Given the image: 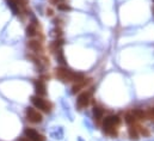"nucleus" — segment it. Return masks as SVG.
Masks as SVG:
<instances>
[{"mask_svg": "<svg viewBox=\"0 0 154 141\" xmlns=\"http://www.w3.org/2000/svg\"><path fill=\"white\" fill-rule=\"evenodd\" d=\"M147 117H148V120H154V106L149 108L147 110Z\"/></svg>", "mask_w": 154, "mask_h": 141, "instance_id": "412c9836", "label": "nucleus"}, {"mask_svg": "<svg viewBox=\"0 0 154 141\" xmlns=\"http://www.w3.org/2000/svg\"><path fill=\"white\" fill-rule=\"evenodd\" d=\"M78 141H84V140H82L81 138H78Z\"/></svg>", "mask_w": 154, "mask_h": 141, "instance_id": "a878e982", "label": "nucleus"}, {"mask_svg": "<svg viewBox=\"0 0 154 141\" xmlns=\"http://www.w3.org/2000/svg\"><path fill=\"white\" fill-rule=\"evenodd\" d=\"M19 141H31L30 139H28V138H23V139H21Z\"/></svg>", "mask_w": 154, "mask_h": 141, "instance_id": "393cba45", "label": "nucleus"}, {"mask_svg": "<svg viewBox=\"0 0 154 141\" xmlns=\"http://www.w3.org/2000/svg\"><path fill=\"white\" fill-rule=\"evenodd\" d=\"M136 117L135 115L133 114V111H128L126 115H124V122H126L128 126H133V124H135L136 123Z\"/></svg>", "mask_w": 154, "mask_h": 141, "instance_id": "2eb2a0df", "label": "nucleus"}, {"mask_svg": "<svg viewBox=\"0 0 154 141\" xmlns=\"http://www.w3.org/2000/svg\"><path fill=\"white\" fill-rule=\"evenodd\" d=\"M57 10H59V11L67 12V11H71V10H72V7H71L69 5H67V4L62 3V4H59V5H57Z\"/></svg>", "mask_w": 154, "mask_h": 141, "instance_id": "aec40b11", "label": "nucleus"}, {"mask_svg": "<svg viewBox=\"0 0 154 141\" xmlns=\"http://www.w3.org/2000/svg\"><path fill=\"white\" fill-rule=\"evenodd\" d=\"M50 136L55 140H62L63 139V129L61 127H56L54 130L50 132Z\"/></svg>", "mask_w": 154, "mask_h": 141, "instance_id": "ddd939ff", "label": "nucleus"}, {"mask_svg": "<svg viewBox=\"0 0 154 141\" xmlns=\"http://www.w3.org/2000/svg\"><path fill=\"white\" fill-rule=\"evenodd\" d=\"M153 1H154V0H153Z\"/></svg>", "mask_w": 154, "mask_h": 141, "instance_id": "c85d7f7f", "label": "nucleus"}, {"mask_svg": "<svg viewBox=\"0 0 154 141\" xmlns=\"http://www.w3.org/2000/svg\"><path fill=\"white\" fill-rule=\"evenodd\" d=\"M92 113H93L94 122L97 124H102V121L104 118V110L98 105H94L93 109H92Z\"/></svg>", "mask_w": 154, "mask_h": 141, "instance_id": "6e6552de", "label": "nucleus"}, {"mask_svg": "<svg viewBox=\"0 0 154 141\" xmlns=\"http://www.w3.org/2000/svg\"><path fill=\"white\" fill-rule=\"evenodd\" d=\"M34 86H35V91H36V95L37 96H45L47 95V87H45V84L43 80H36V82L34 83Z\"/></svg>", "mask_w": 154, "mask_h": 141, "instance_id": "1a4fd4ad", "label": "nucleus"}, {"mask_svg": "<svg viewBox=\"0 0 154 141\" xmlns=\"http://www.w3.org/2000/svg\"><path fill=\"white\" fill-rule=\"evenodd\" d=\"M25 114H26V118L30 121L31 123H41L42 120H43V116L41 113H38L37 110H35L34 108H26L25 110Z\"/></svg>", "mask_w": 154, "mask_h": 141, "instance_id": "39448f33", "label": "nucleus"}, {"mask_svg": "<svg viewBox=\"0 0 154 141\" xmlns=\"http://www.w3.org/2000/svg\"><path fill=\"white\" fill-rule=\"evenodd\" d=\"M153 12H154V7H153Z\"/></svg>", "mask_w": 154, "mask_h": 141, "instance_id": "bb28decb", "label": "nucleus"}, {"mask_svg": "<svg viewBox=\"0 0 154 141\" xmlns=\"http://www.w3.org/2000/svg\"><path fill=\"white\" fill-rule=\"evenodd\" d=\"M153 127H154V123H153Z\"/></svg>", "mask_w": 154, "mask_h": 141, "instance_id": "cd10ccee", "label": "nucleus"}, {"mask_svg": "<svg viewBox=\"0 0 154 141\" xmlns=\"http://www.w3.org/2000/svg\"><path fill=\"white\" fill-rule=\"evenodd\" d=\"M36 34H37V29H36V25L35 24H29L28 25V28H26V36H29V37H34V36H36Z\"/></svg>", "mask_w": 154, "mask_h": 141, "instance_id": "a211bd4d", "label": "nucleus"}, {"mask_svg": "<svg viewBox=\"0 0 154 141\" xmlns=\"http://www.w3.org/2000/svg\"><path fill=\"white\" fill-rule=\"evenodd\" d=\"M136 128H138L139 134L142 135L143 138H149V136H151V132H149V130H148L146 127H143V126H141V124H138Z\"/></svg>", "mask_w": 154, "mask_h": 141, "instance_id": "f3484780", "label": "nucleus"}, {"mask_svg": "<svg viewBox=\"0 0 154 141\" xmlns=\"http://www.w3.org/2000/svg\"><path fill=\"white\" fill-rule=\"evenodd\" d=\"M93 91H94V86L90 87L89 90H86V91H82V92L78 96V98H76V105H78L79 110L86 108V106L90 104Z\"/></svg>", "mask_w": 154, "mask_h": 141, "instance_id": "7ed1b4c3", "label": "nucleus"}, {"mask_svg": "<svg viewBox=\"0 0 154 141\" xmlns=\"http://www.w3.org/2000/svg\"><path fill=\"white\" fill-rule=\"evenodd\" d=\"M56 60H57V62H59L60 65H62V66L67 65V61H66V59H65V54H63L62 48L56 52Z\"/></svg>", "mask_w": 154, "mask_h": 141, "instance_id": "dca6fc26", "label": "nucleus"}, {"mask_svg": "<svg viewBox=\"0 0 154 141\" xmlns=\"http://www.w3.org/2000/svg\"><path fill=\"white\" fill-rule=\"evenodd\" d=\"M55 75L56 78H59L61 82L67 83V82H73V83H80L85 79L84 73L80 72H73L67 67H57L55 68Z\"/></svg>", "mask_w": 154, "mask_h": 141, "instance_id": "f257e3e1", "label": "nucleus"}, {"mask_svg": "<svg viewBox=\"0 0 154 141\" xmlns=\"http://www.w3.org/2000/svg\"><path fill=\"white\" fill-rule=\"evenodd\" d=\"M128 134H129V138H130L131 140H135V141L139 140L140 134H139V132H138V128H136L135 124L129 126V128H128Z\"/></svg>", "mask_w": 154, "mask_h": 141, "instance_id": "4468645a", "label": "nucleus"}, {"mask_svg": "<svg viewBox=\"0 0 154 141\" xmlns=\"http://www.w3.org/2000/svg\"><path fill=\"white\" fill-rule=\"evenodd\" d=\"M24 135L28 139H30L31 141H45V138L41 134H38L32 128H25L24 129Z\"/></svg>", "mask_w": 154, "mask_h": 141, "instance_id": "423d86ee", "label": "nucleus"}, {"mask_svg": "<svg viewBox=\"0 0 154 141\" xmlns=\"http://www.w3.org/2000/svg\"><path fill=\"white\" fill-rule=\"evenodd\" d=\"M133 114L135 115V117H136L138 121H147L148 120L147 111H145L143 109H134L133 110Z\"/></svg>", "mask_w": 154, "mask_h": 141, "instance_id": "9b49d317", "label": "nucleus"}, {"mask_svg": "<svg viewBox=\"0 0 154 141\" xmlns=\"http://www.w3.org/2000/svg\"><path fill=\"white\" fill-rule=\"evenodd\" d=\"M31 102L32 104L37 108V109H41L42 111L44 113H50V110H52V104L50 103H48L45 99H43L41 96H32L31 97Z\"/></svg>", "mask_w": 154, "mask_h": 141, "instance_id": "20e7f679", "label": "nucleus"}, {"mask_svg": "<svg viewBox=\"0 0 154 141\" xmlns=\"http://www.w3.org/2000/svg\"><path fill=\"white\" fill-rule=\"evenodd\" d=\"M121 124V118L118 115H109L104 117L102 121V128L105 134L110 135L111 138H117V126Z\"/></svg>", "mask_w": 154, "mask_h": 141, "instance_id": "f03ea898", "label": "nucleus"}, {"mask_svg": "<svg viewBox=\"0 0 154 141\" xmlns=\"http://www.w3.org/2000/svg\"><path fill=\"white\" fill-rule=\"evenodd\" d=\"M49 1H50L52 4H54V5H59V4L65 3V0H49Z\"/></svg>", "mask_w": 154, "mask_h": 141, "instance_id": "5701e85b", "label": "nucleus"}, {"mask_svg": "<svg viewBox=\"0 0 154 141\" xmlns=\"http://www.w3.org/2000/svg\"><path fill=\"white\" fill-rule=\"evenodd\" d=\"M91 83H92V79H90V78H85V79L82 80V82H80V83H75V84L73 85V87H72V93L75 95V93L80 92L81 90L86 88Z\"/></svg>", "mask_w": 154, "mask_h": 141, "instance_id": "0eeeda50", "label": "nucleus"}, {"mask_svg": "<svg viewBox=\"0 0 154 141\" xmlns=\"http://www.w3.org/2000/svg\"><path fill=\"white\" fill-rule=\"evenodd\" d=\"M28 47L30 48L31 50H34V52H42V43L40 41H36V39H32V41H29L28 43Z\"/></svg>", "mask_w": 154, "mask_h": 141, "instance_id": "f8f14e48", "label": "nucleus"}, {"mask_svg": "<svg viewBox=\"0 0 154 141\" xmlns=\"http://www.w3.org/2000/svg\"><path fill=\"white\" fill-rule=\"evenodd\" d=\"M53 23H54V24L57 26V25H61V24H62V21H61L60 18H55L54 21H53Z\"/></svg>", "mask_w": 154, "mask_h": 141, "instance_id": "b1692460", "label": "nucleus"}, {"mask_svg": "<svg viewBox=\"0 0 154 141\" xmlns=\"http://www.w3.org/2000/svg\"><path fill=\"white\" fill-rule=\"evenodd\" d=\"M50 36H53V37H55V38H60L61 36H62V30L60 29V28H55V29H53L52 31H50Z\"/></svg>", "mask_w": 154, "mask_h": 141, "instance_id": "6ab92c4d", "label": "nucleus"}, {"mask_svg": "<svg viewBox=\"0 0 154 141\" xmlns=\"http://www.w3.org/2000/svg\"><path fill=\"white\" fill-rule=\"evenodd\" d=\"M45 15H47L48 17H52V16L54 15V10H53V8H50V7H49V8H47Z\"/></svg>", "mask_w": 154, "mask_h": 141, "instance_id": "4be33fe9", "label": "nucleus"}, {"mask_svg": "<svg viewBox=\"0 0 154 141\" xmlns=\"http://www.w3.org/2000/svg\"><path fill=\"white\" fill-rule=\"evenodd\" d=\"M63 44H65V41H63L62 38H56L55 41H53V42L49 44V49H50L52 53H56L57 50L62 48Z\"/></svg>", "mask_w": 154, "mask_h": 141, "instance_id": "9d476101", "label": "nucleus"}]
</instances>
